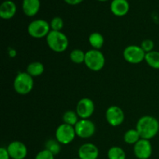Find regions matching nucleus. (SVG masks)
<instances>
[{
    "label": "nucleus",
    "mask_w": 159,
    "mask_h": 159,
    "mask_svg": "<svg viewBox=\"0 0 159 159\" xmlns=\"http://www.w3.org/2000/svg\"><path fill=\"white\" fill-rule=\"evenodd\" d=\"M136 130L139 133L141 138L151 140L158 134L159 122L152 116H143L137 122Z\"/></svg>",
    "instance_id": "f257e3e1"
},
{
    "label": "nucleus",
    "mask_w": 159,
    "mask_h": 159,
    "mask_svg": "<svg viewBox=\"0 0 159 159\" xmlns=\"http://www.w3.org/2000/svg\"><path fill=\"white\" fill-rule=\"evenodd\" d=\"M46 41L50 49L56 53L64 52L69 45L68 37L61 31L51 30L47 36Z\"/></svg>",
    "instance_id": "f03ea898"
},
{
    "label": "nucleus",
    "mask_w": 159,
    "mask_h": 159,
    "mask_svg": "<svg viewBox=\"0 0 159 159\" xmlns=\"http://www.w3.org/2000/svg\"><path fill=\"white\" fill-rule=\"evenodd\" d=\"M34 79L27 72H19L13 81V88L16 93L20 95L29 94L34 89Z\"/></svg>",
    "instance_id": "7ed1b4c3"
},
{
    "label": "nucleus",
    "mask_w": 159,
    "mask_h": 159,
    "mask_svg": "<svg viewBox=\"0 0 159 159\" xmlns=\"http://www.w3.org/2000/svg\"><path fill=\"white\" fill-rule=\"evenodd\" d=\"M106 58L99 50L92 49L85 52V65L89 70L99 71L105 66Z\"/></svg>",
    "instance_id": "20e7f679"
},
{
    "label": "nucleus",
    "mask_w": 159,
    "mask_h": 159,
    "mask_svg": "<svg viewBox=\"0 0 159 159\" xmlns=\"http://www.w3.org/2000/svg\"><path fill=\"white\" fill-rule=\"evenodd\" d=\"M51 26L44 20H35L30 22L27 26V32L33 38L41 39L47 37L51 31Z\"/></svg>",
    "instance_id": "39448f33"
},
{
    "label": "nucleus",
    "mask_w": 159,
    "mask_h": 159,
    "mask_svg": "<svg viewBox=\"0 0 159 159\" xmlns=\"http://www.w3.org/2000/svg\"><path fill=\"white\" fill-rule=\"evenodd\" d=\"M76 137L75 127L66 124H61L57 127L55 131V139L61 144L66 145L74 141Z\"/></svg>",
    "instance_id": "423d86ee"
},
{
    "label": "nucleus",
    "mask_w": 159,
    "mask_h": 159,
    "mask_svg": "<svg viewBox=\"0 0 159 159\" xmlns=\"http://www.w3.org/2000/svg\"><path fill=\"white\" fill-rule=\"evenodd\" d=\"M145 55L146 53L141 48V46H137V45L127 46L123 52L124 60L133 65L141 63L145 59Z\"/></svg>",
    "instance_id": "0eeeda50"
},
{
    "label": "nucleus",
    "mask_w": 159,
    "mask_h": 159,
    "mask_svg": "<svg viewBox=\"0 0 159 159\" xmlns=\"http://www.w3.org/2000/svg\"><path fill=\"white\" fill-rule=\"evenodd\" d=\"M76 136L83 139L90 138L95 134L96 125L89 119H81L75 126Z\"/></svg>",
    "instance_id": "6e6552de"
},
{
    "label": "nucleus",
    "mask_w": 159,
    "mask_h": 159,
    "mask_svg": "<svg viewBox=\"0 0 159 159\" xmlns=\"http://www.w3.org/2000/svg\"><path fill=\"white\" fill-rule=\"evenodd\" d=\"M125 114L120 107L111 106L106 111V120L112 127H118L124 123Z\"/></svg>",
    "instance_id": "1a4fd4ad"
},
{
    "label": "nucleus",
    "mask_w": 159,
    "mask_h": 159,
    "mask_svg": "<svg viewBox=\"0 0 159 159\" xmlns=\"http://www.w3.org/2000/svg\"><path fill=\"white\" fill-rule=\"evenodd\" d=\"M75 111L81 119H89L95 111L94 102L89 98H82L78 102Z\"/></svg>",
    "instance_id": "9d476101"
},
{
    "label": "nucleus",
    "mask_w": 159,
    "mask_h": 159,
    "mask_svg": "<svg viewBox=\"0 0 159 159\" xmlns=\"http://www.w3.org/2000/svg\"><path fill=\"white\" fill-rule=\"evenodd\" d=\"M134 154L138 159H148L152 155V145L150 140L141 138L134 145Z\"/></svg>",
    "instance_id": "9b49d317"
},
{
    "label": "nucleus",
    "mask_w": 159,
    "mask_h": 159,
    "mask_svg": "<svg viewBox=\"0 0 159 159\" xmlns=\"http://www.w3.org/2000/svg\"><path fill=\"white\" fill-rule=\"evenodd\" d=\"M7 150L12 159H25L27 156V148L22 141H12L7 146Z\"/></svg>",
    "instance_id": "f8f14e48"
},
{
    "label": "nucleus",
    "mask_w": 159,
    "mask_h": 159,
    "mask_svg": "<svg viewBox=\"0 0 159 159\" xmlns=\"http://www.w3.org/2000/svg\"><path fill=\"white\" fill-rule=\"evenodd\" d=\"M99 151L97 146L92 143H85L79 147L78 155L80 159H97Z\"/></svg>",
    "instance_id": "ddd939ff"
},
{
    "label": "nucleus",
    "mask_w": 159,
    "mask_h": 159,
    "mask_svg": "<svg viewBox=\"0 0 159 159\" xmlns=\"http://www.w3.org/2000/svg\"><path fill=\"white\" fill-rule=\"evenodd\" d=\"M110 10L116 16H124L130 10V4L127 0H113L110 4Z\"/></svg>",
    "instance_id": "4468645a"
},
{
    "label": "nucleus",
    "mask_w": 159,
    "mask_h": 159,
    "mask_svg": "<svg viewBox=\"0 0 159 159\" xmlns=\"http://www.w3.org/2000/svg\"><path fill=\"white\" fill-rule=\"evenodd\" d=\"M16 12V6L12 0H6L0 6V17L3 20H10Z\"/></svg>",
    "instance_id": "2eb2a0df"
},
{
    "label": "nucleus",
    "mask_w": 159,
    "mask_h": 159,
    "mask_svg": "<svg viewBox=\"0 0 159 159\" xmlns=\"http://www.w3.org/2000/svg\"><path fill=\"white\" fill-rule=\"evenodd\" d=\"M40 8V0H23L22 9L23 13L29 17L37 15Z\"/></svg>",
    "instance_id": "dca6fc26"
},
{
    "label": "nucleus",
    "mask_w": 159,
    "mask_h": 159,
    "mask_svg": "<svg viewBox=\"0 0 159 159\" xmlns=\"http://www.w3.org/2000/svg\"><path fill=\"white\" fill-rule=\"evenodd\" d=\"M43 71H44V65L40 61L31 62L26 68V72L33 78L40 76Z\"/></svg>",
    "instance_id": "f3484780"
},
{
    "label": "nucleus",
    "mask_w": 159,
    "mask_h": 159,
    "mask_svg": "<svg viewBox=\"0 0 159 159\" xmlns=\"http://www.w3.org/2000/svg\"><path fill=\"white\" fill-rule=\"evenodd\" d=\"M104 37L101 34L98 32L92 33L89 37V43L92 48L95 50H99L104 44Z\"/></svg>",
    "instance_id": "a211bd4d"
},
{
    "label": "nucleus",
    "mask_w": 159,
    "mask_h": 159,
    "mask_svg": "<svg viewBox=\"0 0 159 159\" xmlns=\"http://www.w3.org/2000/svg\"><path fill=\"white\" fill-rule=\"evenodd\" d=\"M144 61L151 68L154 69H159V51H152L151 52L146 53Z\"/></svg>",
    "instance_id": "6ab92c4d"
},
{
    "label": "nucleus",
    "mask_w": 159,
    "mask_h": 159,
    "mask_svg": "<svg viewBox=\"0 0 159 159\" xmlns=\"http://www.w3.org/2000/svg\"><path fill=\"white\" fill-rule=\"evenodd\" d=\"M79 115L77 114L76 111L74 110H67L65 112V113L62 116V120H63L64 124H68L75 127L76 124L78 123L79 120Z\"/></svg>",
    "instance_id": "aec40b11"
},
{
    "label": "nucleus",
    "mask_w": 159,
    "mask_h": 159,
    "mask_svg": "<svg viewBox=\"0 0 159 159\" xmlns=\"http://www.w3.org/2000/svg\"><path fill=\"white\" fill-rule=\"evenodd\" d=\"M140 139H141V136L136 129H130L127 130L124 135V140L127 144L134 145Z\"/></svg>",
    "instance_id": "412c9836"
},
{
    "label": "nucleus",
    "mask_w": 159,
    "mask_h": 159,
    "mask_svg": "<svg viewBox=\"0 0 159 159\" xmlns=\"http://www.w3.org/2000/svg\"><path fill=\"white\" fill-rule=\"evenodd\" d=\"M109 159H126V152L124 149L118 146H113L107 152Z\"/></svg>",
    "instance_id": "4be33fe9"
},
{
    "label": "nucleus",
    "mask_w": 159,
    "mask_h": 159,
    "mask_svg": "<svg viewBox=\"0 0 159 159\" xmlns=\"http://www.w3.org/2000/svg\"><path fill=\"white\" fill-rule=\"evenodd\" d=\"M61 144L56 139H50L45 143V149L49 151L55 156L61 152Z\"/></svg>",
    "instance_id": "5701e85b"
},
{
    "label": "nucleus",
    "mask_w": 159,
    "mask_h": 159,
    "mask_svg": "<svg viewBox=\"0 0 159 159\" xmlns=\"http://www.w3.org/2000/svg\"><path fill=\"white\" fill-rule=\"evenodd\" d=\"M85 53L81 49H74L70 53V59L75 64L85 63Z\"/></svg>",
    "instance_id": "b1692460"
},
{
    "label": "nucleus",
    "mask_w": 159,
    "mask_h": 159,
    "mask_svg": "<svg viewBox=\"0 0 159 159\" xmlns=\"http://www.w3.org/2000/svg\"><path fill=\"white\" fill-rule=\"evenodd\" d=\"M50 26H51V30L61 31L64 27V21L61 17L55 16L51 20Z\"/></svg>",
    "instance_id": "393cba45"
},
{
    "label": "nucleus",
    "mask_w": 159,
    "mask_h": 159,
    "mask_svg": "<svg viewBox=\"0 0 159 159\" xmlns=\"http://www.w3.org/2000/svg\"><path fill=\"white\" fill-rule=\"evenodd\" d=\"M141 48L144 50V51L145 53L151 52V51H154V48H155V43L152 40L150 39H146L144 40L141 43Z\"/></svg>",
    "instance_id": "a878e982"
},
{
    "label": "nucleus",
    "mask_w": 159,
    "mask_h": 159,
    "mask_svg": "<svg viewBox=\"0 0 159 159\" xmlns=\"http://www.w3.org/2000/svg\"><path fill=\"white\" fill-rule=\"evenodd\" d=\"M35 159H54V155L47 149H43L37 154Z\"/></svg>",
    "instance_id": "bb28decb"
},
{
    "label": "nucleus",
    "mask_w": 159,
    "mask_h": 159,
    "mask_svg": "<svg viewBox=\"0 0 159 159\" xmlns=\"http://www.w3.org/2000/svg\"><path fill=\"white\" fill-rule=\"evenodd\" d=\"M9 152L7 150V148L2 147L0 148V159H10Z\"/></svg>",
    "instance_id": "cd10ccee"
},
{
    "label": "nucleus",
    "mask_w": 159,
    "mask_h": 159,
    "mask_svg": "<svg viewBox=\"0 0 159 159\" xmlns=\"http://www.w3.org/2000/svg\"><path fill=\"white\" fill-rule=\"evenodd\" d=\"M67 4L71 5V6H76V5L80 4L81 2L84 1V0H64Z\"/></svg>",
    "instance_id": "c85d7f7f"
},
{
    "label": "nucleus",
    "mask_w": 159,
    "mask_h": 159,
    "mask_svg": "<svg viewBox=\"0 0 159 159\" xmlns=\"http://www.w3.org/2000/svg\"><path fill=\"white\" fill-rule=\"evenodd\" d=\"M97 1H99V2H107V1H108V0H97Z\"/></svg>",
    "instance_id": "c756f323"
},
{
    "label": "nucleus",
    "mask_w": 159,
    "mask_h": 159,
    "mask_svg": "<svg viewBox=\"0 0 159 159\" xmlns=\"http://www.w3.org/2000/svg\"><path fill=\"white\" fill-rule=\"evenodd\" d=\"M74 159H80L79 158H74Z\"/></svg>",
    "instance_id": "7c9ffc66"
}]
</instances>
